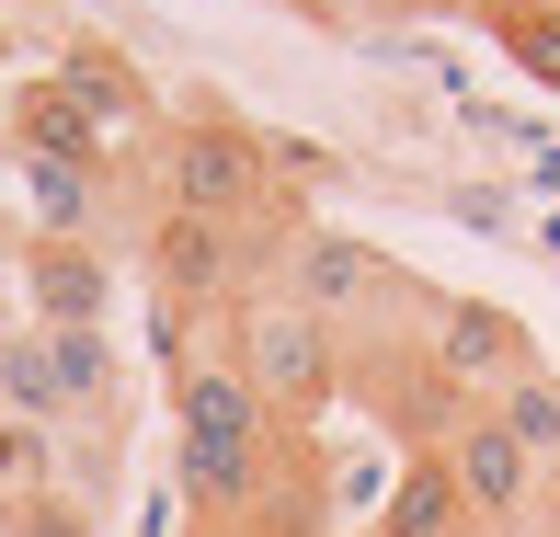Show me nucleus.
<instances>
[{"instance_id": "1", "label": "nucleus", "mask_w": 560, "mask_h": 537, "mask_svg": "<svg viewBox=\"0 0 560 537\" xmlns=\"http://www.w3.org/2000/svg\"><path fill=\"white\" fill-rule=\"evenodd\" d=\"M172 469H184V503L218 537H241L252 515H264L275 469H287V423L252 400V377L229 366V343L172 366Z\"/></svg>"}, {"instance_id": "2", "label": "nucleus", "mask_w": 560, "mask_h": 537, "mask_svg": "<svg viewBox=\"0 0 560 537\" xmlns=\"http://www.w3.org/2000/svg\"><path fill=\"white\" fill-rule=\"evenodd\" d=\"M149 195H161L172 218L264 229L287 184H275V138H252V126L218 115V104H184V115H161V138H149Z\"/></svg>"}, {"instance_id": "3", "label": "nucleus", "mask_w": 560, "mask_h": 537, "mask_svg": "<svg viewBox=\"0 0 560 537\" xmlns=\"http://www.w3.org/2000/svg\"><path fill=\"white\" fill-rule=\"evenodd\" d=\"M218 343H229V366L252 377V400H264L275 423H298V434L354 389V343H343L332 320H310L298 297H275V287H252L241 310L218 320Z\"/></svg>"}, {"instance_id": "4", "label": "nucleus", "mask_w": 560, "mask_h": 537, "mask_svg": "<svg viewBox=\"0 0 560 537\" xmlns=\"http://www.w3.org/2000/svg\"><path fill=\"white\" fill-rule=\"evenodd\" d=\"M264 287L298 297L310 320H332L343 343H354V331H389V320H435V297H423L377 241H354V229H287Z\"/></svg>"}, {"instance_id": "5", "label": "nucleus", "mask_w": 560, "mask_h": 537, "mask_svg": "<svg viewBox=\"0 0 560 537\" xmlns=\"http://www.w3.org/2000/svg\"><path fill=\"white\" fill-rule=\"evenodd\" d=\"M423 366H435L446 400L492 412L515 377H538V331H526L515 310H492V297H435V320H423Z\"/></svg>"}, {"instance_id": "6", "label": "nucleus", "mask_w": 560, "mask_h": 537, "mask_svg": "<svg viewBox=\"0 0 560 537\" xmlns=\"http://www.w3.org/2000/svg\"><path fill=\"white\" fill-rule=\"evenodd\" d=\"M435 457H446L457 492H469L480 537H492V526H526V515H538V492H549V469L503 434V412H457V423L435 434Z\"/></svg>"}, {"instance_id": "7", "label": "nucleus", "mask_w": 560, "mask_h": 537, "mask_svg": "<svg viewBox=\"0 0 560 537\" xmlns=\"http://www.w3.org/2000/svg\"><path fill=\"white\" fill-rule=\"evenodd\" d=\"M12 297H23V320H35V331H104V320H115V264H104L92 241H23Z\"/></svg>"}, {"instance_id": "8", "label": "nucleus", "mask_w": 560, "mask_h": 537, "mask_svg": "<svg viewBox=\"0 0 560 537\" xmlns=\"http://www.w3.org/2000/svg\"><path fill=\"white\" fill-rule=\"evenodd\" d=\"M0 138H12L23 172H104V138H92L81 92L58 81V69H23L12 81V115H0Z\"/></svg>"}, {"instance_id": "9", "label": "nucleus", "mask_w": 560, "mask_h": 537, "mask_svg": "<svg viewBox=\"0 0 560 537\" xmlns=\"http://www.w3.org/2000/svg\"><path fill=\"white\" fill-rule=\"evenodd\" d=\"M58 81L81 92V115H92V138H104V149H149V138H161V104H149L138 58H126L115 35H69Z\"/></svg>"}, {"instance_id": "10", "label": "nucleus", "mask_w": 560, "mask_h": 537, "mask_svg": "<svg viewBox=\"0 0 560 537\" xmlns=\"http://www.w3.org/2000/svg\"><path fill=\"white\" fill-rule=\"evenodd\" d=\"M366 537H480V515H469V492L446 480V457L435 446H412L389 469V492H377V526Z\"/></svg>"}, {"instance_id": "11", "label": "nucleus", "mask_w": 560, "mask_h": 537, "mask_svg": "<svg viewBox=\"0 0 560 537\" xmlns=\"http://www.w3.org/2000/svg\"><path fill=\"white\" fill-rule=\"evenodd\" d=\"M0 412H12V423H35V434L81 423V400H69V377H58V354H46V331H35V320H12V331H0Z\"/></svg>"}, {"instance_id": "12", "label": "nucleus", "mask_w": 560, "mask_h": 537, "mask_svg": "<svg viewBox=\"0 0 560 537\" xmlns=\"http://www.w3.org/2000/svg\"><path fill=\"white\" fill-rule=\"evenodd\" d=\"M480 35H492L538 92H560V0H480Z\"/></svg>"}, {"instance_id": "13", "label": "nucleus", "mask_w": 560, "mask_h": 537, "mask_svg": "<svg viewBox=\"0 0 560 537\" xmlns=\"http://www.w3.org/2000/svg\"><path fill=\"white\" fill-rule=\"evenodd\" d=\"M46 354H58V377H69V400H81V423L126 400V377H115V331H46Z\"/></svg>"}, {"instance_id": "14", "label": "nucleus", "mask_w": 560, "mask_h": 537, "mask_svg": "<svg viewBox=\"0 0 560 537\" xmlns=\"http://www.w3.org/2000/svg\"><path fill=\"white\" fill-rule=\"evenodd\" d=\"M46 480H58V434H35V423L0 412V526H12L23 503H46Z\"/></svg>"}, {"instance_id": "15", "label": "nucleus", "mask_w": 560, "mask_h": 537, "mask_svg": "<svg viewBox=\"0 0 560 537\" xmlns=\"http://www.w3.org/2000/svg\"><path fill=\"white\" fill-rule=\"evenodd\" d=\"M492 412H503V434H515V446H526V457H538V469L560 480V377H549V366H538V377H515V389H503Z\"/></svg>"}, {"instance_id": "16", "label": "nucleus", "mask_w": 560, "mask_h": 537, "mask_svg": "<svg viewBox=\"0 0 560 537\" xmlns=\"http://www.w3.org/2000/svg\"><path fill=\"white\" fill-rule=\"evenodd\" d=\"M12 537H92V515H81V503H58V492H46V503H23V515H12Z\"/></svg>"}, {"instance_id": "17", "label": "nucleus", "mask_w": 560, "mask_h": 537, "mask_svg": "<svg viewBox=\"0 0 560 537\" xmlns=\"http://www.w3.org/2000/svg\"><path fill=\"white\" fill-rule=\"evenodd\" d=\"M377 12H480V0H377Z\"/></svg>"}, {"instance_id": "18", "label": "nucleus", "mask_w": 560, "mask_h": 537, "mask_svg": "<svg viewBox=\"0 0 560 537\" xmlns=\"http://www.w3.org/2000/svg\"><path fill=\"white\" fill-rule=\"evenodd\" d=\"M12 81H23V69H12V35H0V115H12Z\"/></svg>"}, {"instance_id": "19", "label": "nucleus", "mask_w": 560, "mask_h": 537, "mask_svg": "<svg viewBox=\"0 0 560 537\" xmlns=\"http://www.w3.org/2000/svg\"><path fill=\"white\" fill-rule=\"evenodd\" d=\"M12 264H23V241H0V297H12Z\"/></svg>"}]
</instances>
